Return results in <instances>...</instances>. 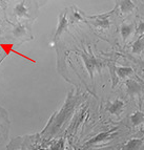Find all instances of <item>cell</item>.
<instances>
[{
    "label": "cell",
    "mask_w": 144,
    "mask_h": 150,
    "mask_svg": "<svg viewBox=\"0 0 144 150\" xmlns=\"http://www.w3.org/2000/svg\"><path fill=\"white\" fill-rule=\"evenodd\" d=\"M81 57L83 59V62L85 64V67L89 71V76H91V79L93 80L94 79V71L96 68H99V62L97 60L95 56L92 55L91 53H86V52H83V53H81Z\"/></svg>",
    "instance_id": "1"
},
{
    "label": "cell",
    "mask_w": 144,
    "mask_h": 150,
    "mask_svg": "<svg viewBox=\"0 0 144 150\" xmlns=\"http://www.w3.org/2000/svg\"><path fill=\"white\" fill-rule=\"evenodd\" d=\"M67 26H68V19H67V16H66V12H62L59 15V22L58 25H57V28H56L55 35H54V41L57 40L62 35V33L67 30Z\"/></svg>",
    "instance_id": "2"
},
{
    "label": "cell",
    "mask_w": 144,
    "mask_h": 150,
    "mask_svg": "<svg viewBox=\"0 0 144 150\" xmlns=\"http://www.w3.org/2000/svg\"><path fill=\"white\" fill-rule=\"evenodd\" d=\"M125 106V103L124 101H122L121 99H116L115 101L111 102L106 107V110L111 113V115H116V117H119L120 113L123 111V108Z\"/></svg>",
    "instance_id": "3"
},
{
    "label": "cell",
    "mask_w": 144,
    "mask_h": 150,
    "mask_svg": "<svg viewBox=\"0 0 144 150\" xmlns=\"http://www.w3.org/2000/svg\"><path fill=\"white\" fill-rule=\"evenodd\" d=\"M125 84H126L127 93L133 98L139 96L143 90V86L139 82H137L136 80H127Z\"/></svg>",
    "instance_id": "4"
},
{
    "label": "cell",
    "mask_w": 144,
    "mask_h": 150,
    "mask_svg": "<svg viewBox=\"0 0 144 150\" xmlns=\"http://www.w3.org/2000/svg\"><path fill=\"white\" fill-rule=\"evenodd\" d=\"M117 130V128H114V129L111 130H109V131H104V132H101V133H98L96 137H94L93 139H91L89 141L84 144L85 147H89V146H92V145H95V144H98V143H101L103 141H105L106 139L111 137V134H115V131Z\"/></svg>",
    "instance_id": "5"
},
{
    "label": "cell",
    "mask_w": 144,
    "mask_h": 150,
    "mask_svg": "<svg viewBox=\"0 0 144 150\" xmlns=\"http://www.w3.org/2000/svg\"><path fill=\"white\" fill-rule=\"evenodd\" d=\"M0 48H1V50H2L3 52H4V54H5L4 58L6 57L8 55H10L11 53H14V54H16V55L22 57L23 59H26V60L31 61V62H34V63H35V60H33V59H31V58L28 57V56L23 55V54L19 53V52H17V50H14V44H13V43H1V44H0Z\"/></svg>",
    "instance_id": "6"
},
{
    "label": "cell",
    "mask_w": 144,
    "mask_h": 150,
    "mask_svg": "<svg viewBox=\"0 0 144 150\" xmlns=\"http://www.w3.org/2000/svg\"><path fill=\"white\" fill-rule=\"evenodd\" d=\"M143 139H131L127 141V143L123 146L122 150H140V148L143 146Z\"/></svg>",
    "instance_id": "7"
},
{
    "label": "cell",
    "mask_w": 144,
    "mask_h": 150,
    "mask_svg": "<svg viewBox=\"0 0 144 150\" xmlns=\"http://www.w3.org/2000/svg\"><path fill=\"white\" fill-rule=\"evenodd\" d=\"M119 8L122 14H128L136 8L135 3L131 0H120L119 1Z\"/></svg>",
    "instance_id": "8"
},
{
    "label": "cell",
    "mask_w": 144,
    "mask_h": 150,
    "mask_svg": "<svg viewBox=\"0 0 144 150\" xmlns=\"http://www.w3.org/2000/svg\"><path fill=\"white\" fill-rule=\"evenodd\" d=\"M129 120H131V125L134 126V127L140 126L141 124L144 123V112H142V111H140V110H136L134 113H131V115Z\"/></svg>",
    "instance_id": "9"
},
{
    "label": "cell",
    "mask_w": 144,
    "mask_h": 150,
    "mask_svg": "<svg viewBox=\"0 0 144 150\" xmlns=\"http://www.w3.org/2000/svg\"><path fill=\"white\" fill-rule=\"evenodd\" d=\"M14 13L18 17H28V8L24 2H20L15 5Z\"/></svg>",
    "instance_id": "10"
},
{
    "label": "cell",
    "mask_w": 144,
    "mask_h": 150,
    "mask_svg": "<svg viewBox=\"0 0 144 150\" xmlns=\"http://www.w3.org/2000/svg\"><path fill=\"white\" fill-rule=\"evenodd\" d=\"M116 73L119 78L123 79V78L129 77L131 75H133L134 74V69L129 67V66H119V67H117Z\"/></svg>",
    "instance_id": "11"
},
{
    "label": "cell",
    "mask_w": 144,
    "mask_h": 150,
    "mask_svg": "<svg viewBox=\"0 0 144 150\" xmlns=\"http://www.w3.org/2000/svg\"><path fill=\"white\" fill-rule=\"evenodd\" d=\"M133 30H134L133 25H131V24H122L121 28H120V34H121L122 40L126 41L127 38H128L129 36H131V33H133Z\"/></svg>",
    "instance_id": "12"
},
{
    "label": "cell",
    "mask_w": 144,
    "mask_h": 150,
    "mask_svg": "<svg viewBox=\"0 0 144 150\" xmlns=\"http://www.w3.org/2000/svg\"><path fill=\"white\" fill-rule=\"evenodd\" d=\"M144 50V40L143 38L140 37L138 38L136 41H135V43L133 44V46H131V52L135 54H140L142 53Z\"/></svg>",
    "instance_id": "13"
},
{
    "label": "cell",
    "mask_w": 144,
    "mask_h": 150,
    "mask_svg": "<svg viewBox=\"0 0 144 150\" xmlns=\"http://www.w3.org/2000/svg\"><path fill=\"white\" fill-rule=\"evenodd\" d=\"M13 35H14V37H17V38H20V37H23V36H26V26H24L23 24L16 25L13 30Z\"/></svg>",
    "instance_id": "14"
},
{
    "label": "cell",
    "mask_w": 144,
    "mask_h": 150,
    "mask_svg": "<svg viewBox=\"0 0 144 150\" xmlns=\"http://www.w3.org/2000/svg\"><path fill=\"white\" fill-rule=\"evenodd\" d=\"M95 25L100 28H111V21L109 18H98L95 22Z\"/></svg>",
    "instance_id": "15"
},
{
    "label": "cell",
    "mask_w": 144,
    "mask_h": 150,
    "mask_svg": "<svg viewBox=\"0 0 144 150\" xmlns=\"http://www.w3.org/2000/svg\"><path fill=\"white\" fill-rule=\"evenodd\" d=\"M136 32H137V34H139V35H144V21H141V22L138 24Z\"/></svg>",
    "instance_id": "16"
},
{
    "label": "cell",
    "mask_w": 144,
    "mask_h": 150,
    "mask_svg": "<svg viewBox=\"0 0 144 150\" xmlns=\"http://www.w3.org/2000/svg\"><path fill=\"white\" fill-rule=\"evenodd\" d=\"M73 17L76 19V20H82V17H81V15L79 14L78 12H74V14H73Z\"/></svg>",
    "instance_id": "17"
},
{
    "label": "cell",
    "mask_w": 144,
    "mask_h": 150,
    "mask_svg": "<svg viewBox=\"0 0 144 150\" xmlns=\"http://www.w3.org/2000/svg\"><path fill=\"white\" fill-rule=\"evenodd\" d=\"M143 145H144V144H143Z\"/></svg>",
    "instance_id": "18"
}]
</instances>
